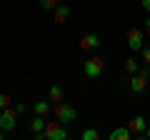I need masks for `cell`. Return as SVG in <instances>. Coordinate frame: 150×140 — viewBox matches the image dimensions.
I'll list each match as a JSON object with an SVG mask.
<instances>
[{
  "label": "cell",
  "instance_id": "obj_1",
  "mask_svg": "<svg viewBox=\"0 0 150 140\" xmlns=\"http://www.w3.org/2000/svg\"><path fill=\"white\" fill-rule=\"evenodd\" d=\"M35 140H68V130L58 123H45V128L40 133H33Z\"/></svg>",
  "mask_w": 150,
  "mask_h": 140
},
{
  "label": "cell",
  "instance_id": "obj_2",
  "mask_svg": "<svg viewBox=\"0 0 150 140\" xmlns=\"http://www.w3.org/2000/svg\"><path fill=\"white\" fill-rule=\"evenodd\" d=\"M53 110H55V118H58L60 123H65V125L73 123V120L78 118V110H75L73 105H68V103H55Z\"/></svg>",
  "mask_w": 150,
  "mask_h": 140
},
{
  "label": "cell",
  "instance_id": "obj_3",
  "mask_svg": "<svg viewBox=\"0 0 150 140\" xmlns=\"http://www.w3.org/2000/svg\"><path fill=\"white\" fill-rule=\"evenodd\" d=\"M143 40H145V30H140V28H128L125 43H128L130 50H143Z\"/></svg>",
  "mask_w": 150,
  "mask_h": 140
},
{
  "label": "cell",
  "instance_id": "obj_4",
  "mask_svg": "<svg viewBox=\"0 0 150 140\" xmlns=\"http://www.w3.org/2000/svg\"><path fill=\"white\" fill-rule=\"evenodd\" d=\"M15 125H18V113H15V108H3V110H0V128L5 130V133H10Z\"/></svg>",
  "mask_w": 150,
  "mask_h": 140
},
{
  "label": "cell",
  "instance_id": "obj_5",
  "mask_svg": "<svg viewBox=\"0 0 150 140\" xmlns=\"http://www.w3.org/2000/svg\"><path fill=\"white\" fill-rule=\"evenodd\" d=\"M103 73H105V60L103 58H90V60H85V75L88 78H100Z\"/></svg>",
  "mask_w": 150,
  "mask_h": 140
},
{
  "label": "cell",
  "instance_id": "obj_6",
  "mask_svg": "<svg viewBox=\"0 0 150 140\" xmlns=\"http://www.w3.org/2000/svg\"><path fill=\"white\" fill-rule=\"evenodd\" d=\"M148 78L143 75V73H135V75H130V90L133 93H143L145 88H148Z\"/></svg>",
  "mask_w": 150,
  "mask_h": 140
},
{
  "label": "cell",
  "instance_id": "obj_7",
  "mask_svg": "<svg viewBox=\"0 0 150 140\" xmlns=\"http://www.w3.org/2000/svg\"><path fill=\"white\" fill-rule=\"evenodd\" d=\"M98 45H100V38H98L95 33H88V35H83V40H80V50H95Z\"/></svg>",
  "mask_w": 150,
  "mask_h": 140
},
{
  "label": "cell",
  "instance_id": "obj_8",
  "mask_svg": "<svg viewBox=\"0 0 150 140\" xmlns=\"http://www.w3.org/2000/svg\"><path fill=\"white\" fill-rule=\"evenodd\" d=\"M128 128L133 130L135 135H143V133H145V128H148V120H145L143 115H135V118L128 123Z\"/></svg>",
  "mask_w": 150,
  "mask_h": 140
},
{
  "label": "cell",
  "instance_id": "obj_9",
  "mask_svg": "<svg viewBox=\"0 0 150 140\" xmlns=\"http://www.w3.org/2000/svg\"><path fill=\"white\" fill-rule=\"evenodd\" d=\"M53 15H55V23H58V25H63V23L70 18V8H68V5H58V8L53 10Z\"/></svg>",
  "mask_w": 150,
  "mask_h": 140
},
{
  "label": "cell",
  "instance_id": "obj_10",
  "mask_svg": "<svg viewBox=\"0 0 150 140\" xmlns=\"http://www.w3.org/2000/svg\"><path fill=\"white\" fill-rule=\"evenodd\" d=\"M130 135H133V130L123 125V128H115L110 133V140H130Z\"/></svg>",
  "mask_w": 150,
  "mask_h": 140
},
{
  "label": "cell",
  "instance_id": "obj_11",
  "mask_svg": "<svg viewBox=\"0 0 150 140\" xmlns=\"http://www.w3.org/2000/svg\"><path fill=\"white\" fill-rule=\"evenodd\" d=\"M43 128H45V115H35V118L28 123V130H30V133H40Z\"/></svg>",
  "mask_w": 150,
  "mask_h": 140
},
{
  "label": "cell",
  "instance_id": "obj_12",
  "mask_svg": "<svg viewBox=\"0 0 150 140\" xmlns=\"http://www.w3.org/2000/svg\"><path fill=\"white\" fill-rule=\"evenodd\" d=\"M48 100L63 103V88H60V85H50V88H48Z\"/></svg>",
  "mask_w": 150,
  "mask_h": 140
},
{
  "label": "cell",
  "instance_id": "obj_13",
  "mask_svg": "<svg viewBox=\"0 0 150 140\" xmlns=\"http://www.w3.org/2000/svg\"><path fill=\"white\" fill-rule=\"evenodd\" d=\"M33 110H35V115H48L50 113V103L48 100H38L35 105H33Z\"/></svg>",
  "mask_w": 150,
  "mask_h": 140
},
{
  "label": "cell",
  "instance_id": "obj_14",
  "mask_svg": "<svg viewBox=\"0 0 150 140\" xmlns=\"http://www.w3.org/2000/svg\"><path fill=\"white\" fill-rule=\"evenodd\" d=\"M138 70H140L138 60H135V58H125V73H128V75H135Z\"/></svg>",
  "mask_w": 150,
  "mask_h": 140
},
{
  "label": "cell",
  "instance_id": "obj_15",
  "mask_svg": "<svg viewBox=\"0 0 150 140\" xmlns=\"http://www.w3.org/2000/svg\"><path fill=\"white\" fill-rule=\"evenodd\" d=\"M80 138H83V140H98V138H100V133H98L95 128H85V130L80 133Z\"/></svg>",
  "mask_w": 150,
  "mask_h": 140
},
{
  "label": "cell",
  "instance_id": "obj_16",
  "mask_svg": "<svg viewBox=\"0 0 150 140\" xmlns=\"http://www.w3.org/2000/svg\"><path fill=\"white\" fill-rule=\"evenodd\" d=\"M60 3L58 0H40V8H43L45 13H50V10H55V8H58Z\"/></svg>",
  "mask_w": 150,
  "mask_h": 140
},
{
  "label": "cell",
  "instance_id": "obj_17",
  "mask_svg": "<svg viewBox=\"0 0 150 140\" xmlns=\"http://www.w3.org/2000/svg\"><path fill=\"white\" fill-rule=\"evenodd\" d=\"M3 108H10V98L0 93V110H3Z\"/></svg>",
  "mask_w": 150,
  "mask_h": 140
},
{
  "label": "cell",
  "instance_id": "obj_18",
  "mask_svg": "<svg viewBox=\"0 0 150 140\" xmlns=\"http://www.w3.org/2000/svg\"><path fill=\"white\" fill-rule=\"evenodd\" d=\"M140 53H143V60L150 65V45H143V50H140Z\"/></svg>",
  "mask_w": 150,
  "mask_h": 140
},
{
  "label": "cell",
  "instance_id": "obj_19",
  "mask_svg": "<svg viewBox=\"0 0 150 140\" xmlns=\"http://www.w3.org/2000/svg\"><path fill=\"white\" fill-rule=\"evenodd\" d=\"M25 110H28L25 103H18V105H15V113H18V115H25Z\"/></svg>",
  "mask_w": 150,
  "mask_h": 140
},
{
  "label": "cell",
  "instance_id": "obj_20",
  "mask_svg": "<svg viewBox=\"0 0 150 140\" xmlns=\"http://www.w3.org/2000/svg\"><path fill=\"white\" fill-rule=\"evenodd\" d=\"M138 73H143V75H145V78H148V80H150V65H148V63H145V65H143V68H140V70H138Z\"/></svg>",
  "mask_w": 150,
  "mask_h": 140
},
{
  "label": "cell",
  "instance_id": "obj_21",
  "mask_svg": "<svg viewBox=\"0 0 150 140\" xmlns=\"http://www.w3.org/2000/svg\"><path fill=\"white\" fill-rule=\"evenodd\" d=\"M140 3H143V10H148V13H150V0H140Z\"/></svg>",
  "mask_w": 150,
  "mask_h": 140
},
{
  "label": "cell",
  "instance_id": "obj_22",
  "mask_svg": "<svg viewBox=\"0 0 150 140\" xmlns=\"http://www.w3.org/2000/svg\"><path fill=\"white\" fill-rule=\"evenodd\" d=\"M145 35H150V18L145 20Z\"/></svg>",
  "mask_w": 150,
  "mask_h": 140
},
{
  "label": "cell",
  "instance_id": "obj_23",
  "mask_svg": "<svg viewBox=\"0 0 150 140\" xmlns=\"http://www.w3.org/2000/svg\"><path fill=\"white\" fill-rule=\"evenodd\" d=\"M143 138H148V140H150V125H148V128H145V133H143Z\"/></svg>",
  "mask_w": 150,
  "mask_h": 140
},
{
  "label": "cell",
  "instance_id": "obj_24",
  "mask_svg": "<svg viewBox=\"0 0 150 140\" xmlns=\"http://www.w3.org/2000/svg\"><path fill=\"white\" fill-rule=\"evenodd\" d=\"M3 135H5V130H3V128H0V140H3Z\"/></svg>",
  "mask_w": 150,
  "mask_h": 140
},
{
  "label": "cell",
  "instance_id": "obj_25",
  "mask_svg": "<svg viewBox=\"0 0 150 140\" xmlns=\"http://www.w3.org/2000/svg\"><path fill=\"white\" fill-rule=\"evenodd\" d=\"M148 125H150V120H148Z\"/></svg>",
  "mask_w": 150,
  "mask_h": 140
}]
</instances>
